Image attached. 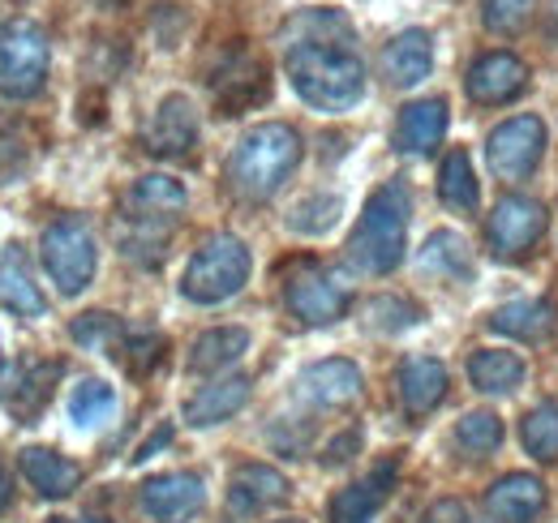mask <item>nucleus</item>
<instances>
[{
  "label": "nucleus",
  "instance_id": "obj_18",
  "mask_svg": "<svg viewBox=\"0 0 558 523\" xmlns=\"http://www.w3.org/2000/svg\"><path fill=\"white\" fill-rule=\"evenodd\" d=\"M546 511V485L529 472H511L494 481L486 494V515L494 523H537Z\"/></svg>",
  "mask_w": 558,
  "mask_h": 523
},
{
  "label": "nucleus",
  "instance_id": "obj_39",
  "mask_svg": "<svg viewBox=\"0 0 558 523\" xmlns=\"http://www.w3.org/2000/svg\"><path fill=\"white\" fill-rule=\"evenodd\" d=\"M537 0H482V17H486V31L494 35H520L533 17Z\"/></svg>",
  "mask_w": 558,
  "mask_h": 523
},
{
  "label": "nucleus",
  "instance_id": "obj_6",
  "mask_svg": "<svg viewBox=\"0 0 558 523\" xmlns=\"http://www.w3.org/2000/svg\"><path fill=\"white\" fill-rule=\"evenodd\" d=\"M52 44L48 31L31 17H9L0 26V95L4 99H35L48 82Z\"/></svg>",
  "mask_w": 558,
  "mask_h": 523
},
{
  "label": "nucleus",
  "instance_id": "obj_31",
  "mask_svg": "<svg viewBox=\"0 0 558 523\" xmlns=\"http://www.w3.org/2000/svg\"><path fill=\"white\" fill-rule=\"evenodd\" d=\"M421 270L425 275H438V279H451V283H464L473 279V258H469V245L460 232H434L421 250Z\"/></svg>",
  "mask_w": 558,
  "mask_h": 523
},
{
  "label": "nucleus",
  "instance_id": "obj_37",
  "mask_svg": "<svg viewBox=\"0 0 558 523\" xmlns=\"http://www.w3.org/2000/svg\"><path fill=\"white\" fill-rule=\"evenodd\" d=\"M421 323V305L409 296H374L365 305V327L378 330V335H400V330L417 327Z\"/></svg>",
  "mask_w": 558,
  "mask_h": 523
},
{
  "label": "nucleus",
  "instance_id": "obj_34",
  "mask_svg": "<svg viewBox=\"0 0 558 523\" xmlns=\"http://www.w3.org/2000/svg\"><path fill=\"white\" fill-rule=\"evenodd\" d=\"M117 412V391L108 387V382H99V378H86V382H77L70 394V416L77 429H95V425H104L108 416Z\"/></svg>",
  "mask_w": 558,
  "mask_h": 523
},
{
  "label": "nucleus",
  "instance_id": "obj_23",
  "mask_svg": "<svg viewBox=\"0 0 558 523\" xmlns=\"http://www.w3.org/2000/svg\"><path fill=\"white\" fill-rule=\"evenodd\" d=\"M0 305L13 309L17 318H44L48 314V301L26 266V254L17 245H4L0 250Z\"/></svg>",
  "mask_w": 558,
  "mask_h": 523
},
{
  "label": "nucleus",
  "instance_id": "obj_7",
  "mask_svg": "<svg viewBox=\"0 0 558 523\" xmlns=\"http://www.w3.org/2000/svg\"><path fill=\"white\" fill-rule=\"evenodd\" d=\"M39 258H44V270L57 283L61 296L86 292L95 270H99V245H95L90 223L77 219V215H65V219L48 223L44 241H39Z\"/></svg>",
  "mask_w": 558,
  "mask_h": 523
},
{
  "label": "nucleus",
  "instance_id": "obj_21",
  "mask_svg": "<svg viewBox=\"0 0 558 523\" xmlns=\"http://www.w3.org/2000/svg\"><path fill=\"white\" fill-rule=\"evenodd\" d=\"M429 69H434V39L425 35V31H400L387 48H383V73H387V82L391 86H421L425 77H429Z\"/></svg>",
  "mask_w": 558,
  "mask_h": 523
},
{
  "label": "nucleus",
  "instance_id": "obj_46",
  "mask_svg": "<svg viewBox=\"0 0 558 523\" xmlns=\"http://www.w3.org/2000/svg\"><path fill=\"white\" fill-rule=\"evenodd\" d=\"M279 523H301V520H279Z\"/></svg>",
  "mask_w": 558,
  "mask_h": 523
},
{
  "label": "nucleus",
  "instance_id": "obj_24",
  "mask_svg": "<svg viewBox=\"0 0 558 523\" xmlns=\"http://www.w3.org/2000/svg\"><path fill=\"white\" fill-rule=\"evenodd\" d=\"M245 403H250V378L245 374H223V378L207 382L203 391L185 403V421L194 429H207V425H219V421L236 416Z\"/></svg>",
  "mask_w": 558,
  "mask_h": 523
},
{
  "label": "nucleus",
  "instance_id": "obj_26",
  "mask_svg": "<svg viewBox=\"0 0 558 523\" xmlns=\"http://www.w3.org/2000/svg\"><path fill=\"white\" fill-rule=\"evenodd\" d=\"M555 327H558V309L550 301H511V305H502V309L489 318V330L511 335V339H524V343L550 339Z\"/></svg>",
  "mask_w": 558,
  "mask_h": 523
},
{
  "label": "nucleus",
  "instance_id": "obj_15",
  "mask_svg": "<svg viewBox=\"0 0 558 523\" xmlns=\"http://www.w3.org/2000/svg\"><path fill=\"white\" fill-rule=\"evenodd\" d=\"M524 90H529V65L515 52H486L464 73V95L473 104H486V108L511 104Z\"/></svg>",
  "mask_w": 558,
  "mask_h": 523
},
{
  "label": "nucleus",
  "instance_id": "obj_12",
  "mask_svg": "<svg viewBox=\"0 0 558 523\" xmlns=\"http://www.w3.org/2000/svg\"><path fill=\"white\" fill-rule=\"evenodd\" d=\"M198 137H203L198 108H194L185 95H168V99H159L155 117L146 121L142 146H146L155 159H190V155L198 150Z\"/></svg>",
  "mask_w": 558,
  "mask_h": 523
},
{
  "label": "nucleus",
  "instance_id": "obj_11",
  "mask_svg": "<svg viewBox=\"0 0 558 523\" xmlns=\"http://www.w3.org/2000/svg\"><path fill=\"white\" fill-rule=\"evenodd\" d=\"M546 236V206L537 197L507 194L494 215L486 219V245L494 258L520 262L537 250V241Z\"/></svg>",
  "mask_w": 558,
  "mask_h": 523
},
{
  "label": "nucleus",
  "instance_id": "obj_38",
  "mask_svg": "<svg viewBox=\"0 0 558 523\" xmlns=\"http://www.w3.org/2000/svg\"><path fill=\"white\" fill-rule=\"evenodd\" d=\"M121 330H125L121 318H112V314L95 309V314H82V318L70 327V335H73V343H82V348H90V352H108V356H112V348H117Z\"/></svg>",
  "mask_w": 558,
  "mask_h": 523
},
{
  "label": "nucleus",
  "instance_id": "obj_33",
  "mask_svg": "<svg viewBox=\"0 0 558 523\" xmlns=\"http://www.w3.org/2000/svg\"><path fill=\"white\" fill-rule=\"evenodd\" d=\"M520 442L524 451L542 463L558 459V403H537L524 421H520Z\"/></svg>",
  "mask_w": 558,
  "mask_h": 523
},
{
  "label": "nucleus",
  "instance_id": "obj_1",
  "mask_svg": "<svg viewBox=\"0 0 558 523\" xmlns=\"http://www.w3.org/2000/svg\"><path fill=\"white\" fill-rule=\"evenodd\" d=\"M283 69L314 112H349L365 95V61L344 9L314 4L283 26Z\"/></svg>",
  "mask_w": 558,
  "mask_h": 523
},
{
  "label": "nucleus",
  "instance_id": "obj_27",
  "mask_svg": "<svg viewBox=\"0 0 558 523\" xmlns=\"http://www.w3.org/2000/svg\"><path fill=\"white\" fill-rule=\"evenodd\" d=\"M250 352V330L245 327H215L194 339L190 348V374H223Z\"/></svg>",
  "mask_w": 558,
  "mask_h": 523
},
{
  "label": "nucleus",
  "instance_id": "obj_35",
  "mask_svg": "<svg viewBox=\"0 0 558 523\" xmlns=\"http://www.w3.org/2000/svg\"><path fill=\"white\" fill-rule=\"evenodd\" d=\"M35 163V146L17 121H0V185H17Z\"/></svg>",
  "mask_w": 558,
  "mask_h": 523
},
{
  "label": "nucleus",
  "instance_id": "obj_44",
  "mask_svg": "<svg viewBox=\"0 0 558 523\" xmlns=\"http://www.w3.org/2000/svg\"><path fill=\"white\" fill-rule=\"evenodd\" d=\"M460 523H494V520H469V515H464V520H460Z\"/></svg>",
  "mask_w": 558,
  "mask_h": 523
},
{
  "label": "nucleus",
  "instance_id": "obj_30",
  "mask_svg": "<svg viewBox=\"0 0 558 523\" xmlns=\"http://www.w3.org/2000/svg\"><path fill=\"white\" fill-rule=\"evenodd\" d=\"M438 197L460 210V215H473L482 206V185H477V172H473V159L464 150H451L438 168Z\"/></svg>",
  "mask_w": 558,
  "mask_h": 523
},
{
  "label": "nucleus",
  "instance_id": "obj_43",
  "mask_svg": "<svg viewBox=\"0 0 558 523\" xmlns=\"http://www.w3.org/2000/svg\"><path fill=\"white\" fill-rule=\"evenodd\" d=\"M546 13H550V31L558 35V0H550V9H546Z\"/></svg>",
  "mask_w": 558,
  "mask_h": 523
},
{
  "label": "nucleus",
  "instance_id": "obj_4",
  "mask_svg": "<svg viewBox=\"0 0 558 523\" xmlns=\"http://www.w3.org/2000/svg\"><path fill=\"white\" fill-rule=\"evenodd\" d=\"M301 155H305V146L292 125H283V121L254 125L228 159V185L245 202H271L301 168Z\"/></svg>",
  "mask_w": 558,
  "mask_h": 523
},
{
  "label": "nucleus",
  "instance_id": "obj_13",
  "mask_svg": "<svg viewBox=\"0 0 558 523\" xmlns=\"http://www.w3.org/2000/svg\"><path fill=\"white\" fill-rule=\"evenodd\" d=\"M65 374L61 361H13L0 369V403L17 416V421H35L44 412V403L52 399L57 378Z\"/></svg>",
  "mask_w": 558,
  "mask_h": 523
},
{
  "label": "nucleus",
  "instance_id": "obj_17",
  "mask_svg": "<svg viewBox=\"0 0 558 523\" xmlns=\"http://www.w3.org/2000/svg\"><path fill=\"white\" fill-rule=\"evenodd\" d=\"M292 498V485L288 476L271 467V463H241L228 481V507L236 515H263V511H276Z\"/></svg>",
  "mask_w": 558,
  "mask_h": 523
},
{
  "label": "nucleus",
  "instance_id": "obj_19",
  "mask_svg": "<svg viewBox=\"0 0 558 523\" xmlns=\"http://www.w3.org/2000/svg\"><path fill=\"white\" fill-rule=\"evenodd\" d=\"M391 485H396V463H378L374 472H365L361 481H352L349 489H340L327 507V520L331 523H369L383 502L391 498Z\"/></svg>",
  "mask_w": 558,
  "mask_h": 523
},
{
  "label": "nucleus",
  "instance_id": "obj_47",
  "mask_svg": "<svg viewBox=\"0 0 558 523\" xmlns=\"http://www.w3.org/2000/svg\"><path fill=\"white\" fill-rule=\"evenodd\" d=\"M48 523H65V520H48Z\"/></svg>",
  "mask_w": 558,
  "mask_h": 523
},
{
  "label": "nucleus",
  "instance_id": "obj_22",
  "mask_svg": "<svg viewBox=\"0 0 558 523\" xmlns=\"http://www.w3.org/2000/svg\"><path fill=\"white\" fill-rule=\"evenodd\" d=\"M447 104L442 99H413L396 121V150L400 155H429L447 137Z\"/></svg>",
  "mask_w": 558,
  "mask_h": 523
},
{
  "label": "nucleus",
  "instance_id": "obj_42",
  "mask_svg": "<svg viewBox=\"0 0 558 523\" xmlns=\"http://www.w3.org/2000/svg\"><path fill=\"white\" fill-rule=\"evenodd\" d=\"M9 498H13V481H9V472H4V463H0V511L9 507Z\"/></svg>",
  "mask_w": 558,
  "mask_h": 523
},
{
  "label": "nucleus",
  "instance_id": "obj_40",
  "mask_svg": "<svg viewBox=\"0 0 558 523\" xmlns=\"http://www.w3.org/2000/svg\"><path fill=\"white\" fill-rule=\"evenodd\" d=\"M356 451H361V429H344L340 438H331V442H327L323 463H327V467H340V463H349Z\"/></svg>",
  "mask_w": 558,
  "mask_h": 523
},
{
  "label": "nucleus",
  "instance_id": "obj_20",
  "mask_svg": "<svg viewBox=\"0 0 558 523\" xmlns=\"http://www.w3.org/2000/svg\"><path fill=\"white\" fill-rule=\"evenodd\" d=\"M396 391H400V403L413 421L429 416L447 399V365L434 356H409L396 374Z\"/></svg>",
  "mask_w": 558,
  "mask_h": 523
},
{
  "label": "nucleus",
  "instance_id": "obj_41",
  "mask_svg": "<svg viewBox=\"0 0 558 523\" xmlns=\"http://www.w3.org/2000/svg\"><path fill=\"white\" fill-rule=\"evenodd\" d=\"M168 442H172V425H159V434H155V438H146V442H142V451L134 459L142 463V459H150L159 447H168Z\"/></svg>",
  "mask_w": 558,
  "mask_h": 523
},
{
  "label": "nucleus",
  "instance_id": "obj_3",
  "mask_svg": "<svg viewBox=\"0 0 558 523\" xmlns=\"http://www.w3.org/2000/svg\"><path fill=\"white\" fill-rule=\"evenodd\" d=\"M409 215H413V197L400 181H387L365 197V210H361V219H356L349 236V250H344V258L356 275L378 279V275H391L404 262Z\"/></svg>",
  "mask_w": 558,
  "mask_h": 523
},
{
  "label": "nucleus",
  "instance_id": "obj_16",
  "mask_svg": "<svg viewBox=\"0 0 558 523\" xmlns=\"http://www.w3.org/2000/svg\"><path fill=\"white\" fill-rule=\"evenodd\" d=\"M296 399L314 403V408H349L352 399H361V369L344 361V356H331V361H314L310 369L296 374Z\"/></svg>",
  "mask_w": 558,
  "mask_h": 523
},
{
  "label": "nucleus",
  "instance_id": "obj_14",
  "mask_svg": "<svg viewBox=\"0 0 558 523\" xmlns=\"http://www.w3.org/2000/svg\"><path fill=\"white\" fill-rule=\"evenodd\" d=\"M142 511L155 523H185L207 507V485L194 472H163L142 485Z\"/></svg>",
  "mask_w": 558,
  "mask_h": 523
},
{
  "label": "nucleus",
  "instance_id": "obj_28",
  "mask_svg": "<svg viewBox=\"0 0 558 523\" xmlns=\"http://www.w3.org/2000/svg\"><path fill=\"white\" fill-rule=\"evenodd\" d=\"M469 382L482 394H511L524 382V361L507 348H477L469 356Z\"/></svg>",
  "mask_w": 558,
  "mask_h": 523
},
{
  "label": "nucleus",
  "instance_id": "obj_10",
  "mask_svg": "<svg viewBox=\"0 0 558 523\" xmlns=\"http://www.w3.org/2000/svg\"><path fill=\"white\" fill-rule=\"evenodd\" d=\"M546 155V125L542 117H511L502 121L498 130L486 137V159H489V172L507 185H520L537 172Z\"/></svg>",
  "mask_w": 558,
  "mask_h": 523
},
{
  "label": "nucleus",
  "instance_id": "obj_29",
  "mask_svg": "<svg viewBox=\"0 0 558 523\" xmlns=\"http://www.w3.org/2000/svg\"><path fill=\"white\" fill-rule=\"evenodd\" d=\"M163 348H168V339H163L159 330L125 327L121 330V339H117V348H112V361H117L130 378H146L150 369L163 365Z\"/></svg>",
  "mask_w": 558,
  "mask_h": 523
},
{
  "label": "nucleus",
  "instance_id": "obj_45",
  "mask_svg": "<svg viewBox=\"0 0 558 523\" xmlns=\"http://www.w3.org/2000/svg\"><path fill=\"white\" fill-rule=\"evenodd\" d=\"M86 523H108V520H86Z\"/></svg>",
  "mask_w": 558,
  "mask_h": 523
},
{
  "label": "nucleus",
  "instance_id": "obj_8",
  "mask_svg": "<svg viewBox=\"0 0 558 523\" xmlns=\"http://www.w3.org/2000/svg\"><path fill=\"white\" fill-rule=\"evenodd\" d=\"M283 305L301 327H331L349 314L352 288L340 270L318 266V262H296L283 283Z\"/></svg>",
  "mask_w": 558,
  "mask_h": 523
},
{
  "label": "nucleus",
  "instance_id": "obj_25",
  "mask_svg": "<svg viewBox=\"0 0 558 523\" xmlns=\"http://www.w3.org/2000/svg\"><path fill=\"white\" fill-rule=\"evenodd\" d=\"M22 476L44 494V498H70L73 489L82 485V467L65 459L61 451H48V447H26L22 451Z\"/></svg>",
  "mask_w": 558,
  "mask_h": 523
},
{
  "label": "nucleus",
  "instance_id": "obj_5",
  "mask_svg": "<svg viewBox=\"0 0 558 523\" xmlns=\"http://www.w3.org/2000/svg\"><path fill=\"white\" fill-rule=\"evenodd\" d=\"M250 270H254V258L241 236H228V232L207 236L181 275V296L194 305H223L250 283Z\"/></svg>",
  "mask_w": 558,
  "mask_h": 523
},
{
  "label": "nucleus",
  "instance_id": "obj_32",
  "mask_svg": "<svg viewBox=\"0 0 558 523\" xmlns=\"http://www.w3.org/2000/svg\"><path fill=\"white\" fill-rule=\"evenodd\" d=\"M340 210H344L340 194H310L288 210V228L301 236H327L340 223Z\"/></svg>",
  "mask_w": 558,
  "mask_h": 523
},
{
  "label": "nucleus",
  "instance_id": "obj_9",
  "mask_svg": "<svg viewBox=\"0 0 558 523\" xmlns=\"http://www.w3.org/2000/svg\"><path fill=\"white\" fill-rule=\"evenodd\" d=\"M207 86H210L215 108H219L223 117H241V112H250L254 104H263V99L271 95L267 61H263L258 52H250V48L236 44V48H228V52L219 57V65L210 69Z\"/></svg>",
  "mask_w": 558,
  "mask_h": 523
},
{
  "label": "nucleus",
  "instance_id": "obj_36",
  "mask_svg": "<svg viewBox=\"0 0 558 523\" xmlns=\"http://www.w3.org/2000/svg\"><path fill=\"white\" fill-rule=\"evenodd\" d=\"M456 447L464 455L486 459L502 447V421L494 412H469L460 425H456Z\"/></svg>",
  "mask_w": 558,
  "mask_h": 523
},
{
  "label": "nucleus",
  "instance_id": "obj_2",
  "mask_svg": "<svg viewBox=\"0 0 558 523\" xmlns=\"http://www.w3.org/2000/svg\"><path fill=\"white\" fill-rule=\"evenodd\" d=\"M185 185L163 172H146L134 181V190L121 202V254L138 266H159L168 232L177 228L185 210Z\"/></svg>",
  "mask_w": 558,
  "mask_h": 523
}]
</instances>
